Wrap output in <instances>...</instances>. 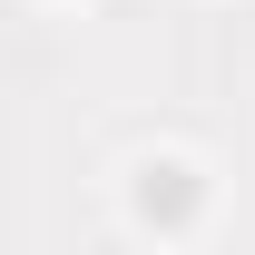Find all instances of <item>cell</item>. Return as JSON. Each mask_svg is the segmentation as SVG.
Instances as JSON below:
<instances>
[{
	"instance_id": "6da1fadb",
	"label": "cell",
	"mask_w": 255,
	"mask_h": 255,
	"mask_svg": "<svg viewBox=\"0 0 255 255\" xmlns=\"http://www.w3.org/2000/svg\"><path fill=\"white\" fill-rule=\"evenodd\" d=\"M137 216H147V226H187L196 216V167L147 157V167H137Z\"/></svg>"
}]
</instances>
